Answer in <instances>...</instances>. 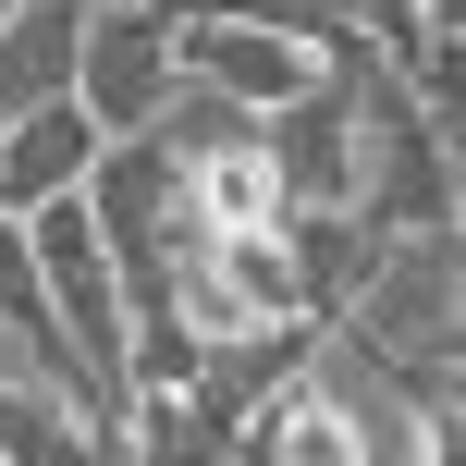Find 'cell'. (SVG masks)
<instances>
[{
  "label": "cell",
  "instance_id": "obj_2",
  "mask_svg": "<svg viewBox=\"0 0 466 466\" xmlns=\"http://www.w3.org/2000/svg\"><path fill=\"white\" fill-rule=\"evenodd\" d=\"M172 98V0H86L74 37V111L98 136H147V111Z\"/></svg>",
  "mask_w": 466,
  "mask_h": 466
},
{
  "label": "cell",
  "instance_id": "obj_1",
  "mask_svg": "<svg viewBox=\"0 0 466 466\" xmlns=\"http://www.w3.org/2000/svg\"><path fill=\"white\" fill-rule=\"evenodd\" d=\"M331 319L393 369H466V233H380Z\"/></svg>",
  "mask_w": 466,
  "mask_h": 466
},
{
  "label": "cell",
  "instance_id": "obj_3",
  "mask_svg": "<svg viewBox=\"0 0 466 466\" xmlns=\"http://www.w3.org/2000/svg\"><path fill=\"white\" fill-rule=\"evenodd\" d=\"M172 74L233 98V111H282V98L319 74V49L270 37V25H246V13H172Z\"/></svg>",
  "mask_w": 466,
  "mask_h": 466
},
{
  "label": "cell",
  "instance_id": "obj_8",
  "mask_svg": "<svg viewBox=\"0 0 466 466\" xmlns=\"http://www.w3.org/2000/svg\"><path fill=\"white\" fill-rule=\"evenodd\" d=\"M0 13H13V0H0Z\"/></svg>",
  "mask_w": 466,
  "mask_h": 466
},
{
  "label": "cell",
  "instance_id": "obj_6",
  "mask_svg": "<svg viewBox=\"0 0 466 466\" xmlns=\"http://www.w3.org/2000/svg\"><path fill=\"white\" fill-rule=\"evenodd\" d=\"M0 466H98V430L37 380H0Z\"/></svg>",
  "mask_w": 466,
  "mask_h": 466
},
{
  "label": "cell",
  "instance_id": "obj_5",
  "mask_svg": "<svg viewBox=\"0 0 466 466\" xmlns=\"http://www.w3.org/2000/svg\"><path fill=\"white\" fill-rule=\"evenodd\" d=\"M74 37H86V0H13L0 13V123L74 98Z\"/></svg>",
  "mask_w": 466,
  "mask_h": 466
},
{
  "label": "cell",
  "instance_id": "obj_4",
  "mask_svg": "<svg viewBox=\"0 0 466 466\" xmlns=\"http://www.w3.org/2000/svg\"><path fill=\"white\" fill-rule=\"evenodd\" d=\"M86 160H98V123L74 111V98H37V111H13L0 123V209H49V197H74L86 185Z\"/></svg>",
  "mask_w": 466,
  "mask_h": 466
},
{
  "label": "cell",
  "instance_id": "obj_7",
  "mask_svg": "<svg viewBox=\"0 0 466 466\" xmlns=\"http://www.w3.org/2000/svg\"><path fill=\"white\" fill-rule=\"evenodd\" d=\"M172 13H209V0H172Z\"/></svg>",
  "mask_w": 466,
  "mask_h": 466
}]
</instances>
